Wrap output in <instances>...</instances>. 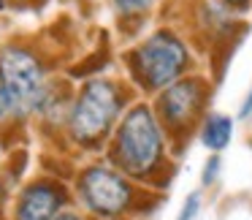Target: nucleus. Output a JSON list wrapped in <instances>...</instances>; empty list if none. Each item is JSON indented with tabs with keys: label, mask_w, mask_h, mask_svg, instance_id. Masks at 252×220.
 <instances>
[{
	"label": "nucleus",
	"mask_w": 252,
	"mask_h": 220,
	"mask_svg": "<svg viewBox=\"0 0 252 220\" xmlns=\"http://www.w3.org/2000/svg\"><path fill=\"white\" fill-rule=\"evenodd\" d=\"M198 209H201V193H190L185 201V207H182V215L176 220H192L198 215Z\"/></svg>",
	"instance_id": "9"
},
{
	"label": "nucleus",
	"mask_w": 252,
	"mask_h": 220,
	"mask_svg": "<svg viewBox=\"0 0 252 220\" xmlns=\"http://www.w3.org/2000/svg\"><path fill=\"white\" fill-rule=\"evenodd\" d=\"M60 193L49 185H35L22 196L17 209V220H55L60 209Z\"/></svg>",
	"instance_id": "7"
},
{
	"label": "nucleus",
	"mask_w": 252,
	"mask_h": 220,
	"mask_svg": "<svg viewBox=\"0 0 252 220\" xmlns=\"http://www.w3.org/2000/svg\"><path fill=\"white\" fill-rule=\"evenodd\" d=\"M82 196L95 212L117 215L130 201V187L120 174L109 169H90L82 177Z\"/></svg>",
	"instance_id": "5"
},
{
	"label": "nucleus",
	"mask_w": 252,
	"mask_h": 220,
	"mask_svg": "<svg viewBox=\"0 0 252 220\" xmlns=\"http://www.w3.org/2000/svg\"><path fill=\"white\" fill-rule=\"evenodd\" d=\"M239 114L244 117V120H247V117H252V93L247 95V101H244V106H241V111H239Z\"/></svg>",
	"instance_id": "12"
},
{
	"label": "nucleus",
	"mask_w": 252,
	"mask_h": 220,
	"mask_svg": "<svg viewBox=\"0 0 252 220\" xmlns=\"http://www.w3.org/2000/svg\"><path fill=\"white\" fill-rule=\"evenodd\" d=\"M185 66H187V49L171 33L152 36L133 55V68H136L141 84H147L152 90L176 82V76L185 71Z\"/></svg>",
	"instance_id": "4"
},
{
	"label": "nucleus",
	"mask_w": 252,
	"mask_h": 220,
	"mask_svg": "<svg viewBox=\"0 0 252 220\" xmlns=\"http://www.w3.org/2000/svg\"><path fill=\"white\" fill-rule=\"evenodd\" d=\"M160 152L163 139L158 120L147 106H136L117 133V163L130 174H144L160 160Z\"/></svg>",
	"instance_id": "1"
},
{
	"label": "nucleus",
	"mask_w": 252,
	"mask_h": 220,
	"mask_svg": "<svg viewBox=\"0 0 252 220\" xmlns=\"http://www.w3.org/2000/svg\"><path fill=\"white\" fill-rule=\"evenodd\" d=\"M0 90L6 93L14 117L35 109L44 101V76L35 57L17 46L0 52Z\"/></svg>",
	"instance_id": "2"
},
{
	"label": "nucleus",
	"mask_w": 252,
	"mask_h": 220,
	"mask_svg": "<svg viewBox=\"0 0 252 220\" xmlns=\"http://www.w3.org/2000/svg\"><path fill=\"white\" fill-rule=\"evenodd\" d=\"M55 220H82L79 215H71V212H65V215H57Z\"/></svg>",
	"instance_id": "14"
},
{
	"label": "nucleus",
	"mask_w": 252,
	"mask_h": 220,
	"mask_svg": "<svg viewBox=\"0 0 252 220\" xmlns=\"http://www.w3.org/2000/svg\"><path fill=\"white\" fill-rule=\"evenodd\" d=\"M217 169H220V158L214 155V158L206 163V171H203V185H212V182L217 180Z\"/></svg>",
	"instance_id": "11"
},
{
	"label": "nucleus",
	"mask_w": 252,
	"mask_h": 220,
	"mask_svg": "<svg viewBox=\"0 0 252 220\" xmlns=\"http://www.w3.org/2000/svg\"><path fill=\"white\" fill-rule=\"evenodd\" d=\"M222 3H225V6H233V8H244L250 0H222Z\"/></svg>",
	"instance_id": "13"
},
{
	"label": "nucleus",
	"mask_w": 252,
	"mask_h": 220,
	"mask_svg": "<svg viewBox=\"0 0 252 220\" xmlns=\"http://www.w3.org/2000/svg\"><path fill=\"white\" fill-rule=\"evenodd\" d=\"M120 114V93L109 82H90L82 90L71 117V131L79 142L93 144L106 136Z\"/></svg>",
	"instance_id": "3"
},
{
	"label": "nucleus",
	"mask_w": 252,
	"mask_h": 220,
	"mask_svg": "<svg viewBox=\"0 0 252 220\" xmlns=\"http://www.w3.org/2000/svg\"><path fill=\"white\" fill-rule=\"evenodd\" d=\"M203 87L195 79H185V82H171L165 84V93L160 95V114L168 122L171 131H190V122L195 120L198 109H201Z\"/></svg>",
	"instance_id": "6"
},
{
	"label": "nucleus",
	"mask_w": 252,
	"mask_h": 220,
	"mask_svg": "<svg viewBox=\"0 0 252 220\" xmlns=\"http://www.w3.org/2000/svg\"><path fill=\"white\" fill-rule=\"evenodd\" d=\"M230 136H233V120H230V117L212 114L206 122H203L201 142H203V147L212 149V152H222V149L230 144Z\"/></svg>",
	"instance_id": "8"
},
{
	"label": "nucleus",
	"mask_w": 252,
	"mask_h": 220,
	"mask_svg": "<svg viewBox=\"0 0 252 220\" xmlns=\"http://www.w3.org/2000/svg\"><path fill=\"white\" fill-rule=\"evenodd\" d=\"M120 11H144L155 3V0H114Z\"/></svg>",
	"instance_id": "10"
}]
</instances>
